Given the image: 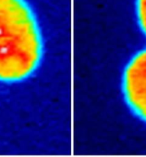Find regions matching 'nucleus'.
Segmentation results:
<instances>
[{"label":"nucleus","mask_w":146,"mask_h":157,"mask_svg":"<svg viewBox=\"0 0 146 157\" xmlns=\"http://www.w3.org/2000/svg\"><path fill=\"white\" fill-rule=\"evenodd\" d=\"M122 89L130 110L146 123V48L133 55L125 67Z\"/></svg>","instance_id":"f03ea898"},{"label":"nucleus","mask_w":146,"mask_h":157,"mask_svg":"<svg viewBox=\"0 0 146 157\" xmlns=\"http://www.w3.org/2000/svg\"><path fill=\"white\" fill-rule=\"evenodd\" d=\"M135 11L139 28L146 37V0H135Z\"/></svg>","instance_id":"7ed1b4c3"},{"label":"nucleus","mask_w":146,"mask_h":157,"mask_svg":"<svg viewBox=\"0 0 146 157\" xmlns=\"http://www.w3.org/2000/svg\"><path fill=\"white\" fill-rule=\"evenodd\" d=\"M41 29L28 0H0V81L16 83L32 76L41 64Z\"/></svg>","instance_id":"f257e3e1"}]
</instances>
